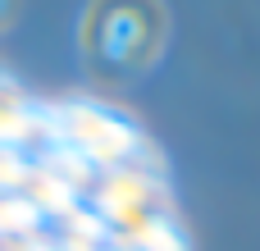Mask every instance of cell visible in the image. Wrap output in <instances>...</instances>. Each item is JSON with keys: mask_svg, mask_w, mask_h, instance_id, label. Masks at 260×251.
<instances>
[{"mask_svg": "<svg viewBox=\"0 0 260 251\" xmlns=\"http://www.w3.org/2000/svg\"><path fill=\"white\" fill-rule=\"evenodd\" d=\"M169 41V14L160 0H87L82 9V64L96 82L123 87L142 78Z\"/></svg>", "mask_w": 260, "mask_h": 251, "instance_id": "cell-1", "label": "cell"}, {"mask_svg": "<svg viewBox=\"0 0 260 251\" xmlns=\"http://www.w3.org/2000/svg\"><path fill=\"white\" fill-rule=\"evenodd\" d=\"M18 5H23V0H0V37L14 27V18H18Z\"/></svg>", "mask_w": 260, "mask_h": 251, "instance_id": "cell-2", "label": "cell"}]
</instances>
